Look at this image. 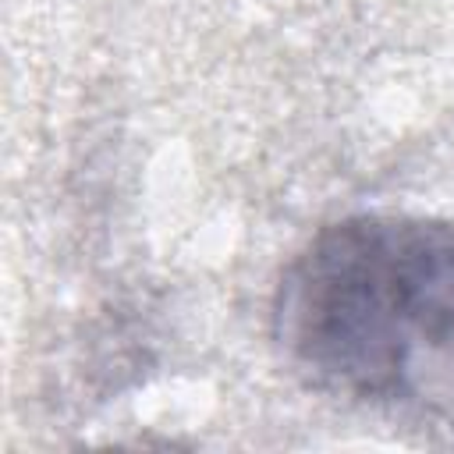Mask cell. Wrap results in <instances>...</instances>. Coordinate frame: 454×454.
<instances>
[{
	"mask_svg": "<svg viewBox=\"0 0 454 454\" xmlns=\"http://www.w3.org/2000/svg\"><path fill=\"white\" fill-rule=\"evenodd\" d=\"M273 337L319 390L454 415V223L323 227L277 284Z\"/></svg>",
	"mask_w": 454,
	"mask_h": 454,
	"instance_id": "cell-1",
	"label": "cell"
}]
</instances>
